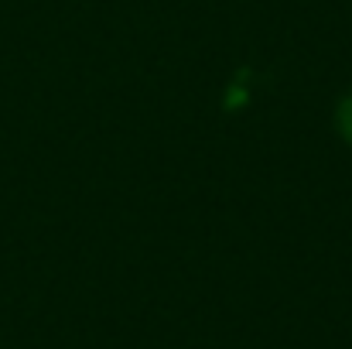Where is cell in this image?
<instances>
[{"mask_svg":"<svg viewBox=\"0 0 352 349\" xmlns=\"http://www.w3.org/2000/svg\"><path fill=\"white\" fill-rule=\"evenodd\" d=\"M336 127H339V134H342V140L352 144V93L339 103V110H336Z\"/></svg>","mask_w":352,"mask_h":349,"instance_id":"obj_1","label":"cell"}]
</instances>
